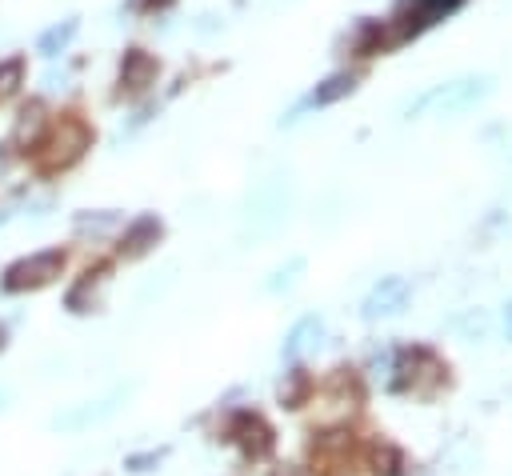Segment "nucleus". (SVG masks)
<instances>
[{
    "label": "nucleus",
    "mask_w": 512,
    "mask_h": 476,
    "mask_svg": "<svg viewBox=\"0 0 512 476\" xmlns=\"http://www.w3.org/2000/svg\"><path fill=\"white\" fill-rule=\"evenodd\" d=\"M312 396V376L304 368H288L284 380H280V404L284 408H304Z\"/></svg>",
    "instance_id": "4468645a"
},
{
    "label": "nucleus",
    "mask_w": 512,
    "mask_h": 476,
    "mask_svg": "<svg viewBox=\"0 0 512 476\" xmlns=\"http://www.w3.org/2000/svg\"><path fill=\"white\" fill-rule=\"evenodd\" d=\"M104 276H108L104 268L88 272V276H84V280H80V284L68 292V308H72V312H88V308H84V300H88V296H96V288L104 284Z\"/></svg>",
    "instance_id": "a211bd4d"
},
{
    "label": "nucleus",
    "mask_w": 512,
    "mask_h": 476,
    "mask_svg": "<svg viewBox=\"0 0 512 476\" xmlns=\"http://www.w3.org/2000/svg\"><path fill=\"white\" fill-rule=\"evenodd\" d=\"M84 148H88V128H84L76 116H64V120L52 128V136H48V144H44V152H40V164H44L48 172L68 168V164H76V160L84 156Z\"/></svg>",
    "instance_id": "20e7f679"
},
{
    "label": "nucleus",
    "mask_w": 512,
    "mask_h": 476,
    "mask_svg": "<svg viewBox=\"0 0 512 476\" xmlns=\"http://www.w3.org/2000/svg\"><path fill=\"white\" fill-rule=\"evenodd\" d=\"M164 456H168V448H148V452L128 456V460H124V468H128V472H152V468H156Z\"/></svg>",
    "instance_id": "aec40b11"
},
{
    "label": "nucleus",
    "mask_w": 512,
    "mask_h": 476,
    "mask_svg": "<svg viewBox=\"0 0 512 476\" xmlns=\"http://www.w3.org/2000/svg\"><path fill=\"white\" fill-rule=\"evenodd\" d=\"M72 36H76V20H64V24L48 28V32L40 36V44H36V48H40L44 56H56V52H64V44H68Z\"/></svg>",
    "instance_id": "dca6fc26"
},
{
    "label": "nucleus",
    "mask_w": 512,
    "mask_h": 476,
    "mask_svg": "<svg viewBox=\"0 0 512 476\" xmlns=\"http://www.w3.org/2000/svg\"><path fill=\"white\" fill-rule=\"evenodd\" d=\"M0 344H4V328H0Z\"/></svg>",
    "instance_id": "bb28decb"
},
{
    "label": "nucleus",
    "mask_w": 512,
    "mask_h": 476,
    "mask_svg": "<svg viewBox=\"0 0 512 476\" xmlns=\"http://www.w3.org/2000/svg\"><path fill=\"white\" fill-rule=\"evenodd\" d=\"M492 88H496L492 76H460V80H448V84H436V88L420 92V96L408 104L404 116H420L424 108H436V116H456V112L480 104Z\"/></svg>",
    "instance_id": "f03ea898"
},
{
    "label": "nucleus",
    "mask_w": 512,
    "mask_h": 476,
    "mask_svg": "<svg viewBox=\"0 0 512 476\" xmlns=\"http://www.w3.org/2000/svg\"><path fill=\"white\" fill-rule=\"evenodd\" d=\"M320 336H324V320L320 316H300L296 324H292V332L284 336V360H304L308 352H316V344H320Z\"/></svg>",
    "instance_id": "1a4fd4ad"
},
{
    "label": "nucleus",
    "mask_w": 512,
    "mask_h": 476,
    "mask_svg": "<svg viewBox=\"0 0 512 476\" xmlns=\"http://www.w3.org/2000/svg\"><path fill=\"white\" fill-rule=\"evenodd\" d=\"M224 436L244 452V460H264V456H272V448H276V432H272V424L260 416V412H236L232 420H228V428H224Z\"/></svg>",
    "instance_id": "7ed1b4c3"
},
{
    "label": "nucleus",
    "mask_w": 512,
    "mask_h": 476,
    "mask_svg": "<svg viewBox=\"0 0 512 476\" xmlns=\"http://www.w3.org/2000/svg\"><path fill=\"white\" fill-rule=\"evenodd\" d=\"M120 224V212H80L76 216V232H92V236H104Z\"/></svg>",
    "instance_id": "f3484780"
},
{
    "label": "nucleus",
    "mask_w": 512,
    "mask_h": 476,
    "mask_svg": "<svg viewBox=\"0 0 512 476\" xmlns=\"http://www.w3.org/2000/svg\"><path fill=\"white\" fill-rule=\"evenodd\" d=\"M148 4H172V0H148Z\"/></svg>",
    "instance_id": "a878e982"
},
{
    "label": "nucleus",
    "mask_w": 512,
    "mask_h": 476,
    "mask_svg": "<svg viewBox=\"0 0 512 476\" xmlns=\"http://www.w3.org/2000/svg\"><path fill=\"white\" fill-rule=\"evenodd\" d=\"M164 236V224H160V216H136L128 228H124V236H120V256L124 260H140V256H148L152 248H156V240Z\"/></svg>",
    "instance_id": "6e6552de"
},
{
    "label": "nucleus",
    "mask_w": 512,
    "mask_h": 476,
    "mask_svg": "<svg viewBox=\"0 0 512 476\" xmlns=\"http://www.w3.org/2000/svg\"><path fill=\"white\" fill-rule=\"evenodd\" d=\"M296 272H304V256H292L284 268H276L272 280H264V288H268V292H280V288H288V284L296 280Z\"/></svg>",
    "instance_id": "6ab92c4d"
},
{
    "label": "nucleus",
    "mask_w": 512,
    "mask_h": 476,
    "mask_svg": "<svg viewBox=\"0 0 512 476\" xmlns=\"http://www.w3.org/2000/svg\"><path fill=\"white\" fill-rule=\"evenodd\" d=\"M388 360H392L388 388L400 396L432 400L440 388H448V360H440V352L428 344H400V348H392Z\"/></svg>",
    "instance_id": "f257e3e1"
},
{
    "label": "nucleus",
    "mask_w": 512,
    "mask_h": 476,
    "mask_svg": "<svg viewBox=\"0 0 512 476\" xmlns=\"http://www.w3.org/2000/svg\"><path fill=\"white\" fill-rule=\"evenodd\" d=\"M368 468H372V476H404L408 456H404V448L380 440V444L368 448Z\"/></svg>",
    "instance_id": "ddd939ff"
},
{
    "label": "nucleus",
    "mask_w": 512,
    "mask_h": 476,
    "mask_svg": "<svg viewBox=\"0 0 512 476\" xmlns=\"http://www.w3.org/2000/svg\"><path fill=\"white\" fill-rule=\"evenodd\" d=\"M280 476H300V468H288V472H280Z\"/></svg>",
    "instance_id": "393cba45"
},
{
    "label": "nucleus",
    "mask_w": 512,
    "mask_h": 476,
    "mask_svg": "<svg viewBox=\"0 0 512 476\" xmlns=\"http://www.w3.org/2000/svg\"><path fill=\"white\" fill-rule=\"evenodd\" d=\"M356 88H360V76H356V72H332L328 80H320V84H316V92H312L304 104H312V108H328V104H336V100L352 96Z\"/></svg>",
    "instance_id": "9b49d317"
},
{
    "label": "nucleus",
    "mask_w": 512,
    "mask_h": 476,
    "mask_svg": "<svg viewBox=\"0 0 512 476\" xmlns=\"http://www.w3.org/2000/svg\"><path fill=\"white\" fill-rule=\"evenodd\" d=\"M60 268H64V252H36V256H24V260H16L8 272H4V288L8 292H24V288H44V284H52L56 276H60Z\"/></svg>",
    "instance_id": "39448f33"
},
{
    "label": "nucleus",
    "mask_w": 512,
    "mask_h": 476,
    "mask_svg": "<svg viewBox=\"0 0 512 476\" xmlns=\"http://www.w3.org/2000/svg\"><path fill=\"white\" fill-rule=\"evenodd\" d=\"M464 0H400V24L392 32V44L408 40V36H420L424 28H432L436 20H444L448 12H456Z\"/></svg>",
    "instance_id": "0eeeda50"
},
{
    "label": "nucleus",
    "mask_w": 512,
    "mask_h": 476,
    "mask_svg": "<svg viewBox=\"0 0 512 476\" xmlns=\"http://www.w3.org/2000/svg\"><path fill=\"white\" fill-rule=\"evenodd\" d=\"M156 72H160V64L144 48H132V52H124V64H120V88L124 92H144L156 80Z\"/></svg>",
    "instance_id": "9d476101"
},
{
    "label": "nucleus",
    "mask_w": 512,
    "mask_h": 476,
    "mask_svg": "<svg viewBox=\"0 0 512 476\" xmlns=\"http://www.w3.org/2000/svg\"><path fill=\"white\" fill-rule=\"evenodd\" d=\"M112 408H116V396H108V400H96V404H80V408H68V412H56L52 416V428H88V424H96V420H104V416H112Z\"/></svg>",
    "instance_id": "f8f14e48"
},
{
    "label": "nucleus",
    "mask_w": 512,
    "mask_h": 476,
    "mask_svg": "<svg viewBox=\"0 0 512 476\" xmlns=\"http://www.w3.org/2000/svg\"><path fill=\"white\" fill-rule=\"evenodd\" d=\"M60 84H64V76H56V72L44 76V88H60Z\"/></svg>",
    "instance_id": "5701e85b"
},
{
    "label": "nucleus",
    "mask_w": 512,
    "mask_h": 476,
    "mask_svg": "<svg viewBox=\"0 0 512 476\" xmlns=\"http://www.w3.org/2000/svg\"><path fill=\"white\" fill-rule=\"evenodd\" d=\"M328 476H356V472H352V468H348V464H336V468H332V472H328Z\"/></svg>",
    "instance_id": "b1692460"
},
{
    "label": "nucleus",
    "mask_w": 512,
    "mask_h": 476,
    "mask_svg": "<svg viewBox=\"0 0 512 476\" xmlns=\"http://www.w3.org/2000/svg\"><path fill=\"white\" fill-rule=\"evenodd\" d=\"M408 300H412V284H408V276H380V280L368 288V296L360 300V316H364V320L400 316V312L408 308Z\"/></svg>",
    "instance_id": "423d86ee"
},
{
    "label": "nucleus",
    "mask_w": 512,
    "mask_h": 476,
    "mask_svg": "<svg viewBox=\"0 0 512 476\" xmlns=\"http://www.w3.org/2000/svg\"><path fill=\"white\" fill-rule=\"evenodd\" d=\"M504 336H508V344H512V300L504 304Z\"/></svg>",
    "instance_id": "4be33fe9"
},
{
    "label": "nucleus",
    "mask_w": 512,
    "mask_h": 476,
    "mask_svg": "<svg viewBox=\"0 0 512 476\" xmlns=\"http://www.w3.org/2000/svg\"><path fill=\"white\" fill-rule=\"evenodd\" d=\"M20 76H24L20 60H8V64H0V100H8V96L20 88Z\"/></svg>",
    "instance_id": "412c9836"
},
{
    "label": "nucleus",
    "mask_w": 512,
    "mask_h": 476,
    "mask_svg": "<svg viewBox=\"0 0 512 476\" xmlns=\"http://www.w3.org/2000/svg\"><path fill=\"white\" fill-rule=\"evenodd\" d=\"M40 132H44V108L40 104H28L20 112V120H16V128H12V144L16 148H32L40 140Z\"/></svg>",
    "instance_id": "2eb2a0df"
}]
</instances>
